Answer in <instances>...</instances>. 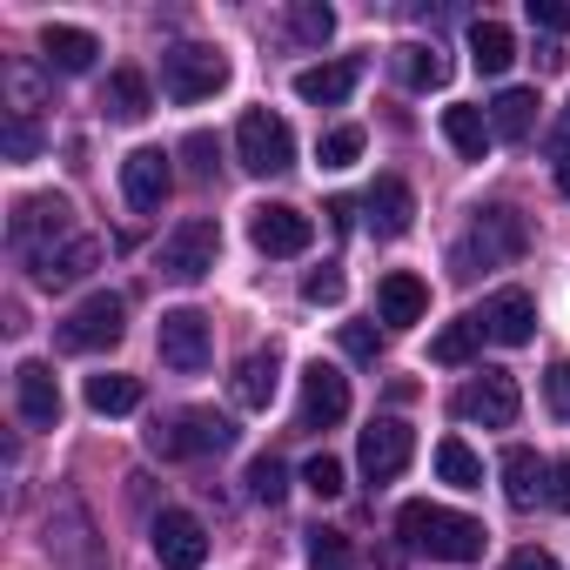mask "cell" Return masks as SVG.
<instances>
[{"instance_id":"obj_34","label":"cell","mask_w":570,"mask_h":570,"mask_svg":"<svg viewBox=\"0 0 570 570\" xmlns=\"http://www.w3.org/2000/svg\"><path fill=\"white\" fill-rule=\"evenodd\" d=\"M248 497H255V503H268V510H275V503H282V497H289V470H282V463H275V456H255V463H248Z\"/></svg>"},{"instance_id":"obj_23","label":"cell","mask_w":570,"mask_h":570,"mask_svg":"<svg viewBox=\"0 0 570 570\" xmlns=\"http://www.w3.org/2000/svg\"><path fill=\"white\" fill-rule=\"evenodd\" d=\"M443 141L463 155V161H483L490 155V141H497V128H490V108H443Z\"/></svg>"},{"instance_id":"obj_4","label":"cell","mask_w":570,"mask_h":570,"mask_svg":"<svg viewBox=\"0 0 570 570\" xmlns=\"http://www.w3.org/2000/svg\"><path fill=\"white\" fill-rule=\"evenodd\" d=\"M121 336H128V303H121V296H108V289H95L88 303H75V309L61 316V350H75V356L115 350Z\"/></svg>"},{"instance_id":"obj_24","label":"cell","mask_w":570,"mask_h":570,"mask_svg":"<svg viewBox=\"0 0 570 570\" xmlns=\"http://www.w3.org/2000/svg\"><path fill=\"white\" fill-rule=\"evenodd\" d=\"M41 55H48V68H61V75H88L95 68V55H101V41L88 35V28H48L41 35Z\"/></svg>"},{"instance_id":"obj_41","label":"cell","mask_w":570,"mask_h":570,"mask_svg":"<svg viewBox=\"0 0 570 570\" xmlns=\"http://www.w3.org/2000/svg\"><path fill=\"white\" fill-rule=\"evenodd\" d=\"M530 21L543 35H570V8H563V0H530Z\"/></svg>"},{"instance_id":"obj_42","label":"cell","mask_w":570,"mask_h":570,"mask_svg":"<svg viewBox=\"0 0 570 570\" xmlns=\"http://www.w3.org/2000/svg\"><path fill=\"white\" fill-rule=\"evenodd\" d=\"M543 503H550V510H570V456H557V463H550V483H543Z\"/></svg>"},{"instance_id":"obj_18","label":"cell","mask_w":570,"mask_h":570,"mask_svg":"<svg viewBox=\"0 0 570 570\" xmlns=\"http://www.w3.org/2000/svg\"><path fill=\"white\" fill-rule=\"evenodd\" d=\"M376 309H383V323H390V330L423 323V309H430V282H423V275H410V268H390V275L376 282Z\"/></svg>"},{"instance_id":"obj_36","label":"cell","mask_w":570,"mask_h":570,"mask_svg":"<svg viewBox=\"0 0 570 570\" xmlns=\"http://www.w3.org/2000/svg\"><path fill=\"white\" fill-rule=\"evenodd\" d=\"M343 289H350V282H343V268H336V262H323V268H309V275H303V303H316V309H336V303H343Z\"/></svg>"},{"instance_id":"obj_40","label":"cell","mask_w":570,"mask_h":570,"mask_svg":"<svg viewBox=\"0 0 570 570\" xmlns=\"http://www.w3.org/2000/svg\"><path fill=\"white\" fill-rule=\"evenodd\" d=\"M543 396H550V410L570 423V363H550V376H543Z\"/></svg>"},{"instance_id":"obj_43","label":"cell","mask_w":570,"mask_h":570,"mask_svg":"<svg viewBox=\"0 0 570 570\" xmlns=\"http://www.w3.org/2000/svg\"><path fill=\"white\" fill-rule=\"evenodd\" d=\"M343 350L370 363V356H376V330H363V323H350V330H343Z\"/></svg>"},{"instance_id":"obj_8","label":"cell","mask_w":570,"mask_h":570,"mask_svg":"<svg viewBox=\"0 0 570 570\" xmlns=\"http://www.w3.org/2000/svg\"><path fill=\"white\" fill-rule=\"evenodd\" d=\"M517 410H523V390H517V376H503V370H476V376L456 390V416H463V423L510 430Z\"/></svg>"},{"instance_id":"obj_37","label":"cell","mask_w":570,"mask_h":570,"mask_svg":"<svg viewBox=\"0 0 570 570\" xmlns=\"http://www.w3.org/2000/svg\"><path fill=\"white\" fill-rule=\"evenodd\" d=\"M363 155V128H330L323 135V168H350Z\"/></svg>"},{"instance_id":"obj_29","label":"cell","mask_w":570,"mask_h":570,"mask_svg":"<svg viewBox=\"0 0 570 570\" xmlns=\"http://www.w3.org/2000/svg\"><path fill=\"white\" fill-rule=\"evenodd\" d=\"M470 61H476L483 75H503V68L517 61V41H510V28H503V21H476V28H470Z\"/></svg>"},{"instance_id":"obj_12","label":"cell","mask_w":570,"mask_h":570,"mask_svg":"<svg viewBox=\"0 0 570 570\" xmlns=\"http://www.w3.org/2000/svg\"><path fill=\"white\" fill-rule=\"evenodd\" d=\"M248 242H255L262 255H303V248L316 242V222H309L303 208H289V202H262V208L248 215Z\"/></svg>"},{"instance_id":"obj_5","label":"cell","mask_w":570,"mask_h":570,"mask_svg":"<svg viewBox=\"0 0 570 570\" xmlns=\"http://www.w3.org/2000/svg\"><path fill=\"white\" fill-rule=\"evenodd\" d=\"M161 88H168V101H208V95H222L228 88V55L222 48H168L161 55Z\"/></svg>"},{"instance_id":"obj_16","label":"cell","mask_w":570,"mask_h":570,"mask_svg":"<svg viewBox=\"0 0 570 570\" xmlns=\"http://www.w3.org/2000/svg\"><path fill=\"white\" fill-rule=\"evenodd\" d=\"M168 188H175V168H168L161 148H135V155L121 161V195H128V208L155 215V208L168 202Z\"/></svg>"},{"instance_id":"obj_13","label":"cell","mask_w":570,"mask_h":570,"mask_svg":"<svg viewBox=\"0 0 570 570\" xmlns=\"http://www.w3.org/2000/svg\"><path fill=\"white\" fill-rule=\"evenodd\" d=\"M350 416V376L336 363H309L303 370V430H336Z\"/></svg>"},{"instance_id":"obj_31","label":"cell","mask_w":570,"mask_h":570,"mask_svg":"<svg viewBox=\"0 0 570 570\" xmlns=\"http://www.w3.org/2000/svg\"><path fill=\"white\" fill-rule=\"evenodd\" d=\"M436 476L456 483V490H483V456H476L463 436H443V443H436Z\"/></svg>"},{"instance_id":"obj_20","label":"cell","mask_w":570,"mask_h":570,"mask_svg":"<svg viewBox=\"0 0 570 570\" xmlns=\"http://www.w3.org/2000/svg\"><path fill=\"white\" fill-rule=\"evenodd\" d=\"M370 228L383 235V242H396V235H410V222H416V195H410V181H396V175H383L376 188H370Z\"/></svg>"},{"instance_id":"obj_10","label":"cell","mask_w":570,"mask_h":570,"mask_svg":"<svg viewBox=\"0 0 570 570\" xmlns=\"http://www.w3.org/2000/svg\"><path fill=\"white\" fill-rule=\"evenodd\" d=\"M215 255H222V228H215L208 215H188V222L161 242V275H175V282H202V275L215 268Z\"/></svg>"},{"instance_id":"obj_22","label":"cell","mask_w":570,"mask_h":570,"mask_svg":"<svg viewBox=\"0 0 570 570\" xmlns=\"http://www.w3.org/2000/svg\"><path fill=\"white\" fill-rule=\"evenodd\" d=\"M95 262H101V242L95 235H75L68 248H55V255L35 262V282H41V289H68V282H81Z\"/></svg>"},{"instance_id":"obj_1","label":"cell","mask_w":570,"mask_h":570,"mask_svg":"<svg viewBox=\"0 0 570 570\" xmlns=\"http://www.w3.org/2000/svg\"><path fill=\"white\" fill-rule=\"evenodd\" d=\"M396 537L430 563H476L483 557V523L463 517V510H443V503H403Z\"/></svg>"},{"instance_id":"obj_39","label":"cell","mask_w":570,"mask_h":570,"mask_svg":"<svg viewBox=\"0 0 570 570\" xmlns=\"http://www.w3.org/2000/svg\"><path fill=\"white\" fill-rule=\"evenodd\" d=\"M35 155H41V128L28 115H14L8 121V161H35Z\"/></svg>"},{"instance_id":"obj_6","label":"cell","mask_w":570,"mask_h":570,"mask_svg":"<svg viewBox=\"0 0 570 570\" xmlns=\"http://www.w3.org/2000/svg\"><path fill=\"white\" fill-rule=\"evenodd\" d=\"M228 443H235V423L215 416V410H181V416H168V423L148 430V450L155 456H215Z\"/></svg>"},{"instance_id":"obj_11","label":"cell","mask_w":570,"mask_h":570,"mask_svg":"<svg viewBox=\"0 0 570 570\" xmlns=\"http://www.w3.org/2000/svg\"><path fill=\"white\" fill-rule=\"evenodd\" d=\"M155 350H161V363L181 370V376L208 370V316H202V309H168V316L155 323Z\"/></svg>"},{"instance_id":"obj_46","label":"cell","mask_w":570,"mask_h":570,"mask_svg":"<svg viewBox=\"0 0 570 570\" xmlns=\"http://www.w3.org/2000/svg\"><path fill=\"white\" fill-rule=\"evenodd\" d=\"M557 188H563V195H570V148H563V155H557Z\"/></svg>"},{"instance_id":"obj_44","label":"cell","mask_w":570,"mask_h":570,"mask_svg":"<svg viewBox=\"0 0 570 570\" xmlns=\"http://www.w3.org/2000/svg\"><path fill=\"white\" fill-rule=\"evenodd\" d=\"M503 570H563V563H557L550 550H537V543H530V550H517V557H510Z\"/></svg>"},{"instance_id":"obj_17","label":"cell","mask_w":570,"mask_h":570,"mask_svg":"<svg viewBox=\"0 0 570 570\" xmlns=\"http://www.w3.org/2000/svg\"><path fill=\"white\" fill-rule=\"evenodd\" d=\"M14 410H21L28 430H55L61 423V383H55L48 363H21L14 370Z\"/></svg>"},{"instance_id":"obj_2","label":"cell","mask_w":570,"mask_h":570,"mask_svg":"<svg viewBox=\"0 0 570 570\" xmlns=\"http://www.w3.org/2000/svg\"><path fill=\"white\" fill-rule=\"evenodd\" d=\"M523 242H530V228H523V215H517V208H483V215H476V228L456 242L450 268H456V275H476V268L517 262V255H523Z\"/></svg>"},{"instance_id":"obj_25","label":"cell","mask_w":570,"mask_h":570,"mask_svg":"<svg viewBox=\"0 0 570 570\" xmlns=\"http://www.w3.org/2000/svg\"><path fill=\"white\" fill-rule=\"evenodd\" d=\"M537 95L530 88H503L497 101H490V128H497V141H530L537 135Z\"/></svg>"},{"instance_id":"obj_30","label":"cell","mask_w":570,"mask_h":570,"mask_svg":"<svg viewBox=\"0 0 570 570\" xmlns=\"http://www.w3.org/2000/svg\"><path fill=\"white\" fill-rule=\"evenodd\" d=\"M476 350H483V323H476V316H463V323L436 330V343H430V363H443V370H463Z\"/></svg>"},{"instance_id":"obj_28","label":"cell","mask_w":570,"mask_h":570,"mask_svg":"<svg viewBox=\"0 0 570 570\" xmlns=\"http://www.w3.org/2000/svg\"><path fill=\"white\" fill-rule=\"evenodd\" d=\"M88 410H95V416H135V410H141V383L121 376V370L88 376Z\"/></svg>"},{"instance_id":"obj_35","label":"cell","mask_w":570,"mask_h":570,"mask_svg":"<svg viewBox=\"0 0 570 570\" xmlns=\"http://www.w3.org/2000/svg\"><path fill=\"white\" fill-rule=\"evenodd\" d=\"M289 35L309 41V48H323V41L336 35V14L323 8V0H303V8H289Z\"/></svg>"},{"instance_id":"obj_27","label":"cell","mask_w":570,"mask_h":570,"mask_svg":"<svg viewBox=\"0 0 570 570\" xmlns=\"http://www.w3.org/2000/svg\"><path fill=\"white\" fill-rule=\"evenodd\" d=\"M390 61H396V75H403L410 88H423V95L450 81V61H443L436 48H423V41H403V48H390Z\"/></svg>"},{"instance_id":"obj_9","label":"cell","mask_w":570,"mask_h":570,"mask_svg":"<svg viewBox=\"0 0 570 570\" xmlns=\"http://www.w3.org/2000/svg\"><path fill=\"white\" fill-rule=\"evenodd\" d=\"M410 456H416V430H410L403 416H376V423L363 430V443H356V463H363L370 483H396V476L410 470Z\"/></svg>"},{"instance_id":"obj_45","label":"cell","mask_w":570,"mask_h":570,"mask_svg":"<svg viewBox=\"0 0 570 570\" xmlns=\"http://www.w3.org/2000/svg\"><path fill=\"white\" fill-rule=\"evenodd\" d=\"M188 155H195V175H215V141H208V135H195Z\"/></svg>"},{"instance_id":"obj_33","label":"cell","mask_w":570,"mask_h":570,"mask_svg":"<svg viewBox=\"0 0 570 570\" xmlns=\"http://www.w3.org/2000/svg\"><path fill=\"white\" fill-rule=\"evenodd\" d=\"M303 550H309V570H350V563H356V557H350V537L330 530V523H316Z\"/></svg>"},{"instance_id":"obj_3","label":"cell","mask_w":570,"mask_h":570,"mask_svg":"<svg viewBox=\"0 0 570 570\" xmlns=\"http://www.w3.org/2000/svg\"><path fill=\"white\" fill-rule=\"evenodd\" d=\"M235 161L248 175H289L296 168V128L282 115H268V108H248L235 121Z\"/></svg>"},{"instance_id":"obj_38","label":"cell","mask_w":570,"mask_h":570,"mask_svg":"<svg viewBox=\"0 0 570 570\" xmlns=\"http://www.w3.org/2000/svg\"><path fill=\"white\" fill-rule=\"evenodd\" d=\"M303 483L330 503V497H343V463H336V456H309V463H303Z\"/></svg>"},{"instance_id":"obj_21","label":"cell","mask_w":570,"mask_h":570,"mask_svg":"<svg viewBox=\"0 0 570 570\" xmlns=\"http://www.w3.org/2000/svg\"><path fill=\"white\" fill-rule=\"evenodd\" d=\"M543 483H550V463L537 456V450H503V497L517 503V510H537L543 503Z\"/></svg>"},{"instance_id":"obj_7","label":"cell","mask_w":570,"mask_h":570,"mask_svg":"<svg viewBox=\"0 0 570 570\" xmlns=\"http://www.w3.org/2000/svg\"><path fill=\"white\" fill-rule=\"evenodd\" d=\"M55 242H75V208H68V195H28V202L14 208V248H21L28 268H35L41 255H55Z\"/></svg>"},{"instance_id":"obj_26","label":"cell","mask_w":570,"mask_h":570,"mask_svg":"<svg viewBox=\"0 0 570 570\" xmlns=\"http://www.w3.org/2000/svg\"><path fill=\"white\" fill-rule=\"evenodd\" d=\"M275 376H282V356H275V350L242 356V370H235V403H242V410H268V403H275Z\"/></svg>"},{"instance_id":"obj_32","label":"cell","mask_w":570,"mask_h":570,"mask_svg":"<svg viewBox=\"0 0 570 570\" xmlns=\"http://www.w3.org/2000/svg\"><path fill=\"white\" fill-rule=\"evenodd\" d=\"M148 108H155V101H148V81H141L135 68H115V75H108V115H115V121H141Z\"/></svg>"},{"instance_id":"obj_14","label":"cell","mask_w":570,"mask_h":570,"mask_svg":"<svg viewBox=\"0 0 570 570\" xmlns=\"http://www.w3.org/2000/svg\"><path fill=\"white\" fill-rule=\"evenodd\" d=\"M155 557H161V570H202V563H208V530H202V517L161 510V517H155Z\"/></svg>"},{"instance_id":"obj_15","label":"cell","mask_w":570,"mask_h":570,"mask_svg":"<svg viewBox=\"0 0 570 570\" xmlns=\"http://www.w3.org/2000/svg\"><path fill=\"white\" fill-rule=\"evenodd\" d=\"M476 323H483V336H490V343L523 350V343L537 336V303H530V289H497V296L476 309Z\"/></svg>"},{"instance_id":"obj_19","label":"cell","mask_w":570,"mask_h":570,"mask_svg":"<svg viewBox=\"0 0 570 570\" xmlns=\"http://www.w3.org/2000/svg\"><path fill=\"white\" fill-rule=\"evenodd\" d=\"M356 81H363V61H356V55H343V61L303 68V75H296V95H303L309 108H343V101L356 95Z\"/></svg>"}]
</instances>
